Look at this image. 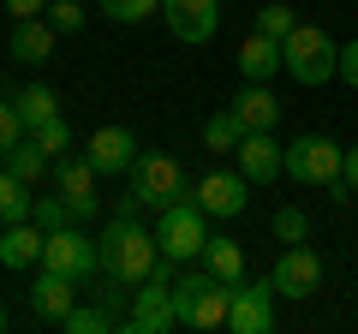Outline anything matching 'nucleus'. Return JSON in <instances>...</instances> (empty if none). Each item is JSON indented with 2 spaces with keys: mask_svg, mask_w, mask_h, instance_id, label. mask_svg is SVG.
Returning <instances> with one entry per match:
<instances>
[{
  "mask_svg": "<svg viewBox=\"0 0 358 334\" xmlns=\"http://www.w3.org/2000/svg\"><path fill=\"white\" fill-rule=\"evenodd\" d=\"M227 305H233V286L215 281L209 269H185L173 281V310H179V328H227Z\"/></svg>",
  "mask_w": 358,
  "mask_h": 334,
  "instance_id": "2",
  "label": "nucleus"
},
{
  "mask_svg": "<svg viewBox=\"0 0 358 334\" xmlns=\"http://www.w3.org/2000/svg\"><path fill=\"white\" fill-rule=\"evenodd\" d=\"M42 269L54 275H72V281H90V275H102V239H90L84 227H60L42 239Z\"/></svg>",
  "mask_w": 358,
  "mask_h": 334,
  "instance_id": "7",
  "label": "nucleus"
},
{
  "mask_svg": "<svg viewBox=\"0 0 358 334\" xmlns=\"http://www.w3.org/2000/svg\"><path fill=\"white\" fill-rule=\"evenodd\" d=\"M42 18H48L60 36H72V30H84V18H90V13L78 6V0H48V13H42Z\"/></svg>",
  "mask_w": 358,
  "mask_h": 334,
  "instance_id": "31",
  "label": "nucleus"
},
{
  "mask_svg": "<svg viewBox=\"0 0 358 334\" xmlns=\"http://www.w3.org/2000/svg\"><path fill=\"white\" fill-rule=\"evenodd\" d=\"M281 66L305 84V90H317V84L341 78V42H334L322 24H293L287 42H281Z\"/></svg>",
  "mask_w": 358,
  "mask_h": 334,
  "instance_id": "3",
  "label": "nucleus"
},
{
  "mask_svg": "<svg viewBox=\"0 0 358 334\" xmlns=\"http://www.w3.org/2000/svg\"><path fill=\"white\" fill-rule=\"evenodd\" d=\"M90 167H96V173H131V161H138V138H131L126 126H102L96 131V138H90Z\"/></svg>",
  "mask_w": 358,
  "mask_h": 334,
  "instance_id": "15",
  "label": "nucleus"
},
{
  "mask_svg": "<svg viewBox=\"0 0 358 334\" xmlns=\"http://www.w3.org/2000/svg\"><path fill=\"white\" fill-rule=\"evenodd\" d=\"M239 72H245V84H263V78L287 72V66H281V42L263 36V30H251V36L239 42Z\"/></svg>",
  "mask_w": 358,
  "mask_h": 334,
  "instance_id": "20",
  "label": "nucleus"
},
{
  "mask_svg": "<svg viewBox=\"0 0 358 334\" xmlns=\"http://www.w3.org/2000/svg\"><path fill=\"white\" fill-rule=\"evenodd\" d=\"M233 161H239V173L251 185H268L287 173V143H275V131H245L239 150H233Z\"/></svg>",
  "mask_w": 358,
  "mask_h": 334,
  "instance_id": "12",
  "label": "nucleus"
},
{
  "mask_svg": "<svg viewBox=\"0 0 358 334\" xmlns=\"http://www.w3.org/2000/svg\"><path fill=\"white\" fill-rule=\"evenodd\" d=\"M30 138H36L42 150L54 155V161H60V155L72 150V126H66V114H60V119H48V126H36V131H30Z\"/></svg>",
  "mask_w": 358,
  "mask_h": 334,
  "instance_id": "32",
  "label": "nucleus"
},
{
  "mask_svg": "<svg viewBox=\"0 0 358 334\" xmlns=\"http://www.w3.org/2000/svg\"><path fill=\"white\" fill-rule=\"evenodd\" d=\"M6 322H13V317H6V305H0V334H6Z\"/></svg>",
  "mask_w": 358,
  "mask_h": 334,
  "instance_id": "37",
  "label": "nucleus"
},
{
  "mask_svg": "<svg viewBox=\"0 0 358 334\" xmlns=\"http://www.w3.org/2000/svg\"><path fill=\"white\" fill-rule=\"evenodd\" d=\"M13 108H18V119H24V131H36V126H48V119H60V96H54L48 84H30V90H18Z\"/></svg>",
  "mask_w": 358,
  "mask_h": 334,
  "instance_id": "22",
  "label": "nucleus"
},
{
  "mask_svg": "<svg viewBox=\"0 0 358 334\" xmlns=\"http://www.w3.org/2000/svg\"><path fill=\"white\" fill-rule=\"evenodd\" d=\"M299 24V13L287 6V0H268V6H257V30L263 36H275V42H287V30Z\"/></svg>",
  "mask_w": 358,
  "mask_h": 334,
  "instance_id": "29",
  "label": "nucleus"
},
{
  "mask_svg": "<svg viewBox=\"0 0 358 334\" xmlns=\"http://www.w3.org/2000/svg\"><path fill=\"white\" fill-rule=\"evenodd\" d=\"M126 328L131 334H167V328H179V310H173V257H162L138 286H131Z\"/></svg>",
  "mask_w": 358,
  "mask_h": 334,
  "instance_id": "4",
  "label": "nucleus"
},
{
  "mask_svg": "<svg viewBox=\"0 0 358 334\" xmlns=\"http://www.w3.org/2000/svg\"><path fill=\"white\" fill-rule=\"evenodd\" d=\"M185 191H192V185H185V173H179L173 155L143 150L138 161H131V197H138L143 209H167L173 197H185Z\"/></svg>",
  "mask_w": 358,
  "mask_h": 334,
  "instance_id": "8",
  "label": "nucleus"
},
{
  "mask_svg": "<svg viewBox=\"0 0 358 334\" xmlns=\"http://www.w3.org/2000/svg\"><path fill=\"white\" fill-rule=\"evenodd\" d=\"M155 263H162L155 233L138 227V209H120V215L108 221V233H102V281L120 286V293H131Z\"/></svg>",
  "mask_w": 358,
  "mask_h": 334,
  "instance_id": "1",
  "label": "nucleus"
},
{
  "mask_svg": "<svg viewBox=\"0 0 358 334\" xmlns=\"http://www.w3.org/2000/svg\"><path fill=\"white\" fill-rule=\"evenodd\" d=\"M30 221H36L42 233H60V227H72V203H66V197H36V203H30Z\"/></svg>",
  "mask_w": 358,
  "mask_h": 334,
  "instance_id": "27",
  "label": "nucleus"
},
{
  "mask_svg": "<svg viewBox=\"0 0 358 334\" xmlns=\"http://www.w3.org/2000/svg\"><path fill=\"white\" fill-rule=\"evenodd\" d=\"M203 209H197V197L185 191V197H173L167 209H155V245H162V257H173V263H197L203 257Z\"/></svg>",
  "mask_w": 358,
  "mask_h": 334,
  "instance_id": "5",
  "label": "nucleus"
},
{
  "mask_svg": "<svg viewBox=\"0 0 358 334\" xmlns=\"http://www.w3.org/2000/svg\"><path fill=\"white\" fill-rule=\"evenodd\" d=\"M96 6H102V13L114 18V24H143V18H150L155 6H162V0H96Z\"/></svg>",
  "mask_w": 358,
  "mask_h": 334,
  "instance_id": "30",
  "label": "nucleus"
},
{
  "mask_svg": "<svg viewBox=\"0 0 358 334\" xmlns=\"http://www.w3.org/2000/svg\"><path fill=\"white\" fill-rule=\"evenodd\" d=\"M192 197H197V209H203L209 221H233L251 203V180H245L239 167H233V173H203V180L192 185Z\"/></svg>",
  "mask_w": 358,
  "mask_h": 334,
  "instance_id": "10",
  "label": "nucleus"
},
{
  "mask_svg": "<svg viewBox=\"0 0 358 334\" xmlns=\"http://www.w3.org/2000/svg\"><path fill=\"white\" fill-rule=\"evenodd\" d=\"M341 78H346V84L358 90V36L346 42V48H341Z\"/></svg>",
  "mask_w": 358,
  "mask_h": 334,
  "instance_id": "35",
  "label": "nucleus"
},
{
  "mask_svg": "<svg viewBox=\"0 0 358 334\" xmlns=\"http://www.w3.org/2000/svg\"><path fill=\"white\" fill-rule=\"evenodd\" d=\"M72 305H78V281H72V275L42 269L36 286H30V310H36L42 322H66V310H72Z\"/></svg>",
  "mask_w": 358,
  "mask_h": 334,
  "instance_id": "16",
  "label": "nucleus"
},
{
  "mask_svg": "<svg viewBox=\"0 0 358 334\" xmlns=\"http://www.w3.org/2000/svg\"><path fill=\"white\" fill-rule=\"evenodd\" d=\"M54 36H60V30H54L48 18H13V60H24V66L54 60Z\"/></svg>",
  "mask_w": 358,
  "mask_h": 334,
  "instance_id": "19",
  "label": "nucleus"
},
{
  "mask_svg": "<svg viewBox=\"0 0 358 334\" xmlns=\"http://www.w3.org/2000/svg\"><path fill=\"white\" fill-rule=\"evenodd\" d=\"M60 328L66 334H102V328H126V317H120L114 305H72Z\"/></svg>",
  "mask_w": 358,
  "mask_h": 334,
  "instance_id": "25",
  "label": "nucleus"
},
{
  "mask_svg": "<svg viewBox=\"0 0 358 334\" xmlns=\"http://www.w3.org/2000/svg\"><path fill=\"white\" fill-rule=\"evenodd\" d=\"M227 328L233 334H268L275 328V281H239L233 286Z\"/></svg>",
  "mask_w": 358,
  "mask_h": 334,
  "instance_id": "11",
  "label": "nucleus"
},
{
  "mask_svg": "<svg viewBox=\"0 0 358 334\" xmlns=\"http://www.w3.org/2000/svg\"><path fill=\"white\" fill-rule=\"evenodd\" d=\"M162 18L179 42H209L221 24V0H162Z\"/></svg>",
  "mask_w": 358,
  "mask_h": 334,
  "instance_id": "14",
  "label": "nucleus"
},
{
  "mask_svg": "<svg viewBox=\"0 0 358 334\" xmlns=\"http://www.w3.org/2000/svg\"><path fill=\"white\" fill-rule=\"evenodd\" d=\"M48 167H54V155L42 150L36 138H18L13 150H6V173H18V180H24V185H36L42 173H48Z\"/></svg>",
  "mask_w": 358,
  "mask_h": 334,
  "instance_id": "23",
  "label": "nucleus"
},
{
  "mask_svg": "<svg viewBox=\"0 0 358 334\" xmlns=\"http://www.w3.org/2000/svg\"><path fill=\"white\" fill-rule=\"evenodd\" d=\"M227 108L245 119V131H275V119H281V96L263 90V84H245V90L233 96Z\"/></svg>",
  "mask_w": 358,
  "mask_h": 334,
  "instance_id": "21",
  "label": "nucleus"
},
{
  "mask_svg": "<svg viewBox=\"0 0 358 334\" xmlns=\"http://www.w3.org/2000/svg\"><path fill=\"white\" fill-rule=\"evenodd\" d=\"M197 263H203L215 281H227V286L245 281V245L233 239V233H209V239H203V257H197Z\"/></svg>",
  "mask_w": 358,
  "mask_h": 334,
  "instance_id": "18",
  "label": "nucleus"
},
{
  "mask_svg": "<svg viewBox=\"0 0 358 334\" xmlns=\"http://www.w3.org/2000/svg\"><path fill=\"white\" fill-rule=\"evenodd\" d=\"M6 6V18H42L48 13V0H0Z\"/></svg>",
  "mask_w": 358,
  "mask_h": 334,
  "instance_id": "34",
  "label": "nucleus"
},
{
  "mask_svg": "<svg viewBox=\"0 0 358 334\" xmlns=\"http://www.w3.org/2000/svg\"><path fill=\"white\" fill-rule=\"evenodd\" d=\"M54 180H60V197L72 203L78 221H90L102 209V197H96V180H102V173L90 167V155H60V161H54Z\"/></svg>",
  "mask_w": 358,
  "mask_h": 334,
  "instance_id": "13",
  "label": "nucleus"
},
{
  "mask_svg": "<svg viewBox=\"0 0 358 334\" xmlns=\"http://www.w3.org/2000/svg\"><path fill=\"white\" fill-rule=\"evenodd\" d=\"M18 138H30V131H24V119H18V108L0 96V161H6V150H13Z\"/></svg>",
  "mask_w": 358,
  "mask_h": 334,
  "instance_id": "33",
  "label": "nucleus"
},
{
  "mask_svg": "<svg viewBox=\"0 0 358 334\" xmlns=\"http://www.w3.org/2000/svg\"><path fill=\"white\" fill-rule=\"evenodd\" d=\"M275 239H281V245H305L310 239V215L299 203H281V209H275Z\"/></svg>",
  "mask_w": 358,
  "mask_h": 334,
  "instance_id": "28",
  "label": "nucleus"
},
{
  "mask_svg": "<svg viewBox=\"0 0 358 334\" xmlns=\"http://www.w3.org/2000/svg\"><path fill=\"white\" fill-rule=\"evenodd\" d=\"M268 281H275V298H310L322 286V257L310 245H287L268 269Z\"/></svg>",
  "mask_w": 358,
  "mask_h": 334,
  "instance_id": "9",
  "label": "nucleus"
},
{
  "mask_svg": "<svg viewBox=\"0 0 358 334\" xmlns=\"http://www.w3.org/2000/svg\"><path fill=\"white\" fill-rule=\"evenodd\" d=\"M30 203H36V197H30V185L18 180V173H6V167H0V227H6V221H30Z\"/></svg>",
  "mask_w": 358,
  "mask_h": 334,
  "instance_id": "26",
  "label": "nucleus"
},
{
  "mask_svg": "<svg viewBox=\"0 0 358 334\" xmlns=\"http://www.w3.org/2000/svg\"><path fill=\"white\" fill-rule=\"evenodd\" d=\"M42 239H48V233H42L36 221H6V227H0V263H6V269L42 263Z\"/></svg>",
  "mask_w": 358,
  "mask_h": 334,
  "instance_id": "17",
  "label": "nucleus"
},
{
  "mask_svg": "<svg viewBox=\"0 0 358 334\" xmlns=\"http://www.w3.org/2000/svg\"><path fill=\"white\" fill-rule=\"evenodd\" d=\"M341 161H346V150L334 138H322V131H299L287 143V180H299V185H322L329 191L341 180Z\"/></svg>",
  "mask_w": 358,
  "mask_h": 334,
  "instance_id": "6",
  "label": "nucleus"
},
{
  "mask_svg": "<svg viewBox=\"0 0 358 334\" xmlns=\"http://www.w3.org/2000/svg\"><path fill=\"white\" fill-rule=\"evenodd\" d=\"M341 185H346V191H358V143L346 150V161H341Z\"/></svg>",
  "mask_w": 358,
  "mask_h": 334,
  "instance_id": "36",
  "label": "nucleus"
},
{
  "mask_svg": "<svg viewBox=\"0 0 358 334\" xmlns=\"http://www.w3.org/2000/svg\"><path fill=\"white\" fill-rule=\"evenodd\" d=\"M239 138H245V119L233 114V108H215V114L203 119V150L233 155V150H239Z\"/></svg>",
  "mask_w": 358,
  "mask_h": 334,
  "instance_id": "24",
  "label": "nucleus"
}]
</instances>
